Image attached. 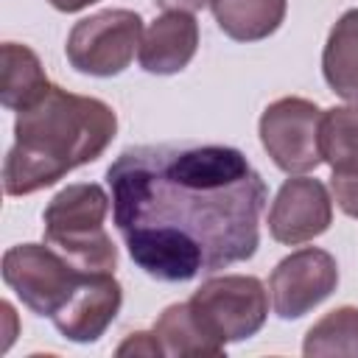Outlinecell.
Returning <instances> with one entry per match:
<instances>
[{
  "label": "cell",
  "mask_w": 358,
  "mask_h": 358,
  "mask_svg": "<svg viewBox=\"0 0 358 358\" xmlns=\"http://www.w3.org/2000/svg\"><path fill=\"white\" fill-rule=\"evenodd\" d=\"M123 302V288L115 274H84L70 302L53 316L56 330L78 344L98 341L115 322Z\"/></svg>",
  "instance_id": "10"
},
{
  "label": "cell",
  "mask_w": 358,
  "mask_h": 358,
  "mask_svg": "<svg viewBox=\"0 0 358 358\" xmlns=\"http://www.w3.org/2000/svg\"><path fill=\"white\" fill-rule=\"evenodd\" d=\"M109 196L95 182L62 187L42 213L45 243L87 274H115L117 249L106 235Z\"/></svg>",
  "instance_id": "3"
},
{
  "label": "cell",
  "mask_w": 358,
  "mask_h": 358,
  "mask_svg": "<svg viewBox=\"0 0 358 358\" xmlns=\"http://www.w3.org/2000/svg\"><path fill=\"white\" fill-rule=\"evenodd\" d=\"M199 48V22L190 11H165L140 42V67L154 76H171L190 64Z\"/></svg>",
  "instance_id": "11"
},
{
  "label": "cell",
  "mask_w": 358,
  "mask_h": 358,
  "mask_svg": "<svg viewBox=\"0 0 358 358\" xmlns=\"http://www.w3.org/2000/svg\"><path fill=\"white\" fill-rule=\"evenodd\" d=\"M333 221V199L319 179L291 176L277 190L268 210V232L274 241L296 246L327 232Z\"/></svg>",
  "instance_id": "9"
},
{
  "label": "cell",
  "mask_w": 358,
  "mask_h": 358,
  "mask_svg": "<svg viewBox=\"0 0 358 358\" xmlns=\"http://www.w3.org/2000/svg\"><path fill=\"white\" fill-rule=\"evenodd\" d=\"M319 148L333 171H358V103L322 112Z\"/></svg>",
  "instance_id": "16"
},
{
  "label": "cell",
  "mask_w": 358,
  "mask_h": 358,
  "mask_svg": "<svg viewBox=\"0 0 358 358\" xmlns=\"http://www.w3.org/2000/svg\"><path fill=\"white\" fill-rule=\"evenodd\" d=\"M84 274L45 243H20L3 255V282L36 316L53 319L70 302Z\"/></svg>",
  "instance_id": "5"
},
{
  "label": "cell",
  "mask_w": 358,
  "mask_h": 358,
  "mask_svg": "<svg viewBox=\"0 0 358 358\" xmlns=\"http://www.w3.org/2000/svg\"><path fill=\"white\" fill-rule=\"evenodd\" d=\"M199 324L218 341L255 336L268 316V294L252 274H224L204 280L187 299Z\"/></svg>",
  "instance_id": "4"
},
{
  "label": "cell",
  "mask_w": 358,
  "mask_h": 358,
  "mask_svg": "<svg viewBox=\"0 0 358 358\" xmlns=\"http://www.w3.org/2000/svg\"><path fill=\"white\" fill-rule=\"evenodd\" d=\"M56 11H64V14H73V11H81L87 8L90 3H98V0H48Z\"/></svg>",
  "instance_id": "21"
},
{
  "label": "cell",
  "mask_w": 358,
  "mask_h": 358,
  "mask_svg": "<svg viewBox=\"0 0 358 358\" xmlns=\"http://www.w3.org/2000/svg\"><path fill=\"white\" fill-rule=\"evenodd\" d=\"M151 333L157 336L162 355H171V358H215V355H224V347H227L199 324L187 302L168 305L154 322Z\"/></svg>",
  "instance_id": "13"
},
{
  "label": "cell",
  "mask_w": 358,
  "mask_h": 358,
  "mask_svg": "<svg viewBox=\"0 0 358 358\" xmlns=\"http://www.w3.org/2000/svg\"><path fill=\"white\" fill-rule=\"evenodd\" d=\"M338 285V266L336 257L324 249L305 246L282 257L271 277L268 291L274 302V313L280 319H299L324 302Z\"/></svg>",
  "instance_id": "8"
},
{
  "label": "cell",
  "mask_w": 358,
  "mask_h": 358,
  "mask_svg": "<svg viewBox=\"0 0 358 358\" xmlns=\"http://www.w3.org/2000/svg\"><path fill=\"white\" fill-rule=\"evenodd\" d=\"M3 81H0V103L11 112H22L36 103L48 90L50 81L39 56L28 45L3 42Z\"/></svg>",
  "instance_id": "15"
},
{
  "label": "cell",
  "mask_w": 358,
  "mask_h": 358,
  "mask_svg": "<svg viewBox=\"0 0 358 358\" xmlns=\"http://www.w3.org/2000/svg\"><path fill=\"white\" fill-rule=\"evenodd\" d=\"M327 87L350 103H358V8L344 11L327 34L322 50Z\"/></svg>",
  "instance_id": "12"
},
{
  "label": "cell",
  "mask_w": 358,
  "mask_h": 358,
  "mask_svg": "<svg viewBox=\"0 0 358 358\" xmlns=\"http://www.w3.org/2000/svg\"><path fill=\"white\" fill-rule=\"evenodd\" d=\"M159 8L165 11H201L204 6H210V0H154Z\"/></svg>",
  "instance_id": "20"
},
{
  "label": "cell",
  "mask_w": 358,
  "mask_h": 358,
  "mask_svg": "<svg viewBox=\"0 0 358 358\" xmlns=\"http://www.w3.org/2000/svg\"><path fill=\"white\" fill-rule=\"evenodd\" d=\"M330 193L344 215L358 218V171H333Z\"/></svg>",
  "instance_id": "18"
},
{
  "label": "cell",
  "mask_w": 358,
  "mask_h": 358,
  "mask_svg": "<svg viewBox=\"0 0 358 358\" xmlns=\"http://www.w3.org/2000/svg\"><path fill=\"white\" fill-rule=\"evenodd\" d=\"M322 109L308 98H277L260 115V143L271 162L288 176L316 171L322 162L319 148Z\"/></svg>",
  "instance_id": "7"
},
{
  "label": "cell",
  "mask_w": 358,
  "mask_h": 358,
  "mask_svg": "<svg viewBox=\"0 0 358 358\" xmlns=\"http://www.w3.org/2000/svg\"><path fill=\"white\" fill-rule=\"evenodd\" d=\"M210 8L229 39L260 42L282 25L288 0H210Z\"/></svg>",
  "instance_id": "14"
},
{
  "label": "cell",
  "mask_w": 358,
  "mask_h": 358,
  "mask_svg": "<svg viewBox=\"0 0 358 358\" xmlns=\"http://www.w3.org/2000/svg\"><path fill=\"white\" fill-rule=\"evenodd\" d=\"M302 352L308 358L322 355H352L358 358V308L341 305L324 313L305 336Z\"/></svg>",
  "instance_id": "17"
},
{
  "label": "cell",
  "mask_w": 358,
  "mask_h": 358,
  "mask_svg": "<svg viewBox=\"0 0 358 358\" xmlns=\"http://www.w3.org/2000/svg\"><path fill=\"white\" fill-rule=\"evenodd\" d=\"M143 42V20L129 8H106L78 20L67 36V62L87 76L123 73Z\"/></svg>",
  "instance_id": "6"
},
{
  "label": "cell",
  "mask_w": 358,
  "mask_h": 358,
  "mask_svg": "<svg viewBox=\"0 0 358 358\" xmlns=\"http://www.w3.org/2000/svg\"><path fill=\"white\" fill-rule=\"evenodd\" d=\"M117 355H162L154 333H131L120 347Z\"/></svg>",
  "instance_id": "19"
},
{
  "label": "cell",
  "mask_w": 358,
  "mask_h": 358,
  "mask_svg": "<svg viewBox=\"0 0 358 358\" xmlns=\"http://www.w3.org/2000/svg\"><path fill=\"white\" fill-rule=\"evenodd\" d=\"M117 134V115L109 103L67 92L56 84L17 112L14 145L3 162L6 196H31L56 185L70 171L95 162Z\"/></svg>",
  "instance_id": "2"
},
{
  "label": "cell",
  "mask_w": 358,
  "mask_h": 358,
  "mask_svg": "<svg viewBox=\"0 0 358 358\" xmlns=\"http://www.w3.org/2000/svg\"><path fill=\"white\" fill-rule=\"evenodd\" d=\"M106 182L115 227L154 280L187 282L257 252L266 182L238 148L134 145L106 168Z\"/></svg>",
  "instance_id": "1"
}]
</instances>
